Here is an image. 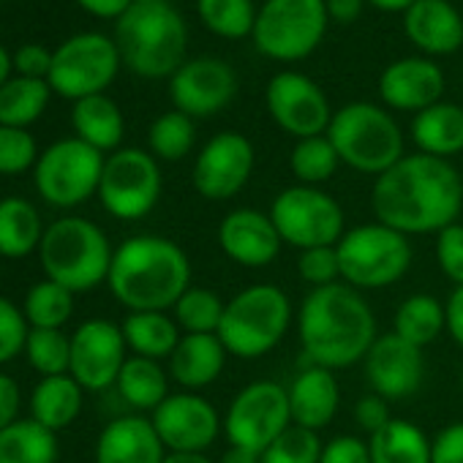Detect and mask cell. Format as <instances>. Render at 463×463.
Returning <instances> with one entry per match:
<instances>
[{
	"label": "cell",
	"mask_w": 463,
	"mask_h": 463,
	"mask_svg": "<svg viewBox=\"0 0 463 463\" xmlns=\"http://www.w3.org/2000/svg\"><path fill=\"white\" fill-rule=\"evenodd\" d=\"M463 210V180L458 169L436 156H403L376 177L371 213L401 235H439Z\"/></svg>",
	"instance_id": "1"
},
{
	"label": "cell",
	"mask_w": 463,
	"mask_h": 463,
	"mask_svg": "<svg viewBox=\"0 0 463 463\" xmlns=\"http://www.w3.org/2000/svg\"><path fill=\"white\" fill-rule=\"evenodd\" d=\"M298 338L311 365L330 371L363 363L376 344V317L363 292L338 281L311 289L298 308Z\"/></svg>",
	"instance_id": "2"
},
{
	"label": "cell",
	"mask_w": 463,
	"mask_h": 463,
	"mask_svg": "<svg viewBox=\"0 0 463 463\" xmlns=\"http://www.w3.org/2000/svg\"><path fill=\"white\" fill-rule=\"evenodd\" d=\"M109 292L134 311H172L191 287V260L169 238L137 235L115 249Z\"/></svg>",
	"instance_id": "3"
},
{
	"label": "cell",
	"mask_w": 463,
	"mask_h": 463,
	"mask_svg": "<svg viewBox=\"0 0 463 463\" xmlns=\"http://www.w3.org/2000/svg\"><path fill=\"white\" fill-rule=\"evenodd\" d=\"M185 23L166 0H134L115 25L120 61L145 80L172 77L185 55Z\"/></svg>",
	"instance_id": "4"
},
{
	"label": "cell",
	"mask_w": 463,
	"mask_h": 463,
	"mask_svg": "<svg viewBox=\"0 0 463 463\" xmlns=\"http://www.w3.org/2000/svg\"><path fill=\"white\" fill-rule=\"evenodd\" d=\"M289 295L276 284H254L226 300L218 338L229 357L260 360L270 354L292 325Z\"/></svg>",
	"instance_id": "5"
},
{
	"label": "cell",
	"mask_w": 463,
	"mask_h": 463,
	"mask_svg": "<svg viewBox=\"0 0 463 463\" xmlns=\"http://www.w3.org/2000/svg\"><path fill=\"white\" fill-rule=\"evenodd\" d=\"M39 257L47 279L77 295L107 281L115 251L101 226L80 215H66L44 229Z\"/></svg>",
	"instance_id": "6"
},
{
	"label": "cell",
	"mask_w": 463,
	"mask_h": 463,
	"mask_svg": "<svg viewBox=\"0 0 463 463\" xmlns=\"http://www.w3.org/2000/svg\"><path fill=\"white\" fill-rule=\"evenodd\" d=\"M327 139L341 164L363 175L379 177L403 158V134L398 123L390 112L365 101L341 107L327 126Z\"/></svg>",
	"instance_id": "7"
},
{
	"label": "cell",
	"mask_w": 463,
	"mask_h": 463,
	"mask_svg": "<svg viewBox=\"0 0 463 463\" xmlns=\"http://www.w3.org/2000/svg\"><path fill=\"white\" fill-rule=\"evenodd\" d=\"M341 281L357 292H376L398 284L411 268V243L401 232L371 221L344 232L335 246Z\"/></svg>",
	"instance_id": "8"
},
{
	"label": "cell",
	"mask_w": 463,
	"mask_h": 463,
	"mask_svg": "<svg viewBox=\"0 0 463 463\" xmlns=\"http://www.w3.org/2000/svg\"><path fill=\"white\" fill-rule=\"evenodd\" d=\"M270 218L284 246H292L298 251L338 246V241L346 232V215L338 199H333L322 188L300 185V183L284 188L273 199Z\"/></svg>",
	"instance_id": "9"
},
{
	"label": "cell",
	"mask_w": 463,
	"mask_h": 463,
	"mask_svg": "<svg viewBox=\"0 0 463 463\" xmlns=\"http://www.w3.org/2000/svg\"><path fill=\"white\" fill-rule=\"evenodd\" d=\"M327 28L325 0H268L257 14V50L273 61H303L322 42Z\"/></svg>",
	"instance_id": "10"
},
{
	"label": "cell",
	"mask_w": 463,
	"mask_h": 463,
	"mask_svg": "<svg viewBox=\"0 0 463 463\" xmlns=\"http://www.w3.org/2000/svg\"><path fill=\"white\" fill-rule=\"evenodd\" d=\"M101 150L90 147L80 137L50 145L36 161V188L52 207H77L99 194L104 172Z\"/></svg>",
	"instance_id": "11"
},
{
	"label": "cell",
	"mask_w": 463,
	"mask_h": 463,
	"mask_svg": "<svg viewBox=\"0 0 463 463\" xmlns=\"http://www.w3.org/2000/svg\"><path fill=\"white\" fill-rule=\"evenodd\" d=\"M292 425L289 392L273 379H257L232 398L223 414V436L235 447L262 452Z\"/></svg>",
	"instance_id": "12"
},
{
	"label": "cell",
	"mask_w": 463,
	"mask_h": 463,
	"mask_svg": "<svg viewBox=\"0 0 463 463\" xmlns=\"http://www.w3.org/2000/svg\"><path fill=\"white\" fill-rule=\"evenodd\" d=\"M161 196V169L156 156L139 147L115 150L104 161L99 199L104 210L120 221L145 218Z\"/></svg>",
	"instance_id": "13"
},
{
	"label": "cell",
	"mask_w": 463,
	"mask_h": 463,
	"mask_svg": "<svg viewBox=\"0 0 463 463\" xmlns=\"http://www.w3.org/2000/svg\"><path fill=\"white\" fill-rule=\"evenodd\" d=\"M120 66L118 44L101 33H80L52 52L50 88L66 99H88L99 96L112 85Z\"/></svg>",
	"instance_id": "14"
},
{
	"label": "cell",
	"mask_w": 463,
	"mask_h": 463,
	"mask_svg": "<svg viewBox=\"0 0 463 463\" xmlns=\"http://www.w3.org/2000/svg\"><path fill=\"white\" fill-rule=\"evenodd\" d=\"M254 145L238 131L215 134L194 161V188L207 202H223L238 196L254 172Z\"/></svg>",
	"instance_id": "15"
},
{
	"label": "cell",
	"mask_w": 463,
	"mask_h": 463,
	"mask_svg": "<svg viewBox=\"0 0 463 463\" xmlns=\"http://www.w3.org/2000/svg\"><path fill=\"white\" fill-rule=\"evenodd\" d=\"M126 338L123 327L109 319H88L71 335V368L69 373L82 390H107L118 384L126 365Z\"/></svg>",
	"instance_id": "16"
},
{
	"label": "cell",
	"mask_w": 463,
	"mask_h": 463,
	"mask_svg": "<svg viewBox=\"0 0 463 463\" xmlns=\"http://www.w3.org/2000/svg\"><path fill=\"white\" fill-rule=\"evenodd\" d=\"M153 428L166 452H204L223 430V417L199 392H169L153 411Z\"/></svg>",
	"instance_id": "17"
},
{
	"label": "cell",
	"mask_w": 463,
	"mask_h": 463,
	"mask_svg": "<svg viewBox=\"0 0 463 463\" xmlns=\"http://www.w3.org/2000/svg\"><path fill=\"white\" fill-rule=\"evenodd\" d=\"M268 109L273 120L298 139L327 134V126L333 120L322 88L298 71H284L270 80Z\"/></svg>",
	"instance_id": "18"
},
{
	"label": "cell",
	"mask_w": 463,
	"mask_h": 463,
	"mask_svg": "<svg viewBox=\"0 0 463 463\" xmlns=\"http://www.w3.org/2000/svg\"><path fill=\"white\" fill-rule=\"evenodd\" d=\"M238 93V74L215 58L183 63L169 80V96L177 112L188 118H210L221 112Z\"/></svg>",
	"instance_id": "19"
},
{
	"label": "cell",
	"mask_w": 463,
	"mask_h": 463,
	"mask_svg": "<svg viewBox=\"0 0 463 463\" xmlns=\"http://www.w3.org/2000/svg\"><path fill=\"white\" fill-rule=\"evenodd\" d=\"M218 246L226 260L235 265L260 270L279 260L284 241L270 213H262L257 207H238L229 210L218 223Z\"/></svg>",
	"instance_id": "20"
},
{
	"label": "cell",
	"mask_w": 463,
	"mask_h": 463,
	"mask_svg": "<svg viewBox=\"0 0 463 463\" xmlns=\"http://www.w3.org/2000/svg\"><path fill=\"white\" fill-rule=\"evenodd\" d=\"M365 379L371 392L392 401H406L414 395L425 376V357L422 349L398 338L395 333L379 335L371 352L363 360Z\"/></svg>",
	"instance_id": "21"
},
{
	"label": "cell",
	"mask_w": 463,
	"mask_h": 463,
	"mask_svg": "<svg viewBox=\"0 0 463 463\" xmlns=\"http://www.w3.org/2000/svg\"><path fill=\"white\" fill-rule=\"evenodd\" d=\"M379 93L387 107L403 112H422L439 104L444 93V74L436 63L422 58H406L384 69Z\"/></svg>",
	"instance_id": "22"
},
{
	"label": "cell",
	"mask_w": 463,
	"mask_h": 463,
	"mask_svg": "<svg viewBox=\"0 0 463 463\" xmlns=\"http://www.w3.org/2000/svg\"><path fill=\"white\" fill-rule=\"evenodd\" d=\"M289 392V411H292V425L308 428V430H322L333 422L341 406V384L330 368L322 365H308L303 368L292 384L287 387Z\"/></svg>",
	"instance_id": "23"
},
{
	"label": "cell",
	"mask_w": 463,
	"mask_h": 463,
	"mask_svg": "<svg viewBox=\"0 0 463 463\" xmlns=\"http://www.w3.org/2000/svg\"><path fill=\"white\" fill-rule=\"evenodd\" d=\"M166 447L150 417H118L96 441V463H164Z\"/></svg>",
	"instance_id": "24"
},
{
	"label": "cell",
	"mask_w": 463,
	"mask_h": 463,
	"mask_svg": "<svg viewBox=\"0 0 463 463\" xmlns=\"http://www.w3.org/2000/svg\"><path fill=\"white\" fill-rule=\"evenodd\" d=\"M406 36L430 55L455 52L463 44V23L447 0H417L403 20Z\"/></svg>",
	"instance_id": "25"
},
{
	"label": "cell",
	"mask_w": 463,
	"mask_h": 463,
	"mask_svg": "<svg viewBox=\"0 0 463 463\" xmlns=\"http://www.w3.org/2000/svg\"><path fill=\"white\" fill-rule=\"evenodd\" d=\"M226 357L218 335H183L169 357V376L185 392H199L221 376Z\"/></svg>",
	"instance_id": "26"
},
{
	"label": "cell",
	"mask_w": 463,
	"mask_h": 463,
	"mask_svg": "<svg viewBox=\"0 0 463 463\" xmlns=\"http://www.w3.org/2000/svg\"><path fill=\"white\" fill-rule=\"evenodd\" d=\"M411 139L425 156L449 158L463 150V109L455 104H433L417 112L411 123Z\"/></svg>",
	"instance_id": "27"
},
{
	"label": "cell",
	"mask_w": 463,
	"mask_h": 463,
	"mask_svg": "<svg viewBox=\"0 0 463 463\" xmlns=\"http://www.w3.org/2000/svg\"><path fill=\"white\" fill-rule=\"evenodd\" d=\"M123 338L126 346L137 357L147 360H169L172 352L177 349L183 333L166 311H134L123 319Z\"/></svg>",
	"instance_id": "28"
},
{
	"label": "cell",
	"mask_w": 463,
	"mask_h": 463,
	"mask_svg": "<svg viewBox=\"0 0 463 463\" xmlns=\"http://www.w3.org/2000/svg\"><path fill=\"white\" fill-rule=\"evenodd\" d=\"M44 229L39 210L23 196L0 199V257L25 260L42 246Z\"/></svg>",
	"instance_id": "29"
},
{
	"label": "cell",
	"mask_w": 463,
	"mask_h": 463,
	"mask_svg": "<svg viewBox=\"0 0 463 463\" xmlns=\"http://www.w3.org/2000/svg\"><path fill=\"white\" fill-rule=\"evenodd\" d=\"M33 420L50 430L69 428L82 411V387L71 373L63 376H44L31 398Z\"/></svg>",
	"instance_id": "30"
},
{
	"label": "cell",
	"mask_w": 463,
	"mask_h": 463,
	"mask_svg": "<svg viewBox=\"0 0 463 463\" xmlns=\"http://www.w3.org/2000/svg\"><path fill=\"white\" fill-rule=\"evenodd\" d=\"M71 123H74L77 137L82 142H88L90 147L101 150V153L104 150H118V145L123 142V131H126L123 112L104 93L80 99L74 104Z\"/></svg>",
	"instance_id": "31"
},
{
	"label": "cell",
	"mask_w": 463,
	"mask_h": 463,
	"mask_svg": "<svg viewBox=\"0 0 463 463\" xmlns=\"http://www.w3.org/2000/svg\"><path fill=\"white\" fill-rule=\"evenodd\" d=\"M371 463H430V436L401 417H392L379 433L368 436Z\"/></svg>",
	"instance_id": "32"
},
{
	"label": "cell",
	"mask_w": 463,
	"mask_h": 463,
	"mask_svg": "<svg viewBox=\"0 0 463 463\" xmlns=\"http://www.w3.org/2000/svg\"><path fill=\"white\" fill-rule=\"evenodd\" d=\"M392 333L420 349L430 346L441 333H447V317L444 303H439L433 295L417 292L409 295L392 317Z\"/></svg>",
	"instance_id": "33"
},
{
	"label": "cell",
	"mask_w": 463,
	"mask_h": 463,
	"mask_svg": "<svg viewBox=\"0 0 463 463\" xmlns=\"http://www.w3.org/2000/svg\"><path fill=\"white\" fill-rule=\"evenodd\" d=\"M118 392L139 411H156L169 398V376L158 360L131 354L118 376Z\"/></svg>",
	"instance_id": "34"
},
{
	"label": "cell",
	"mask_w": 463,
	"mask_h": 463,
	"mask_svg": "<svg viewBox=\"0 0 463 463\" xmlns=\"http://www.w3.org/2000/svg\"><path fill=\"white\" fill-rule=\"evenodd\" d=\"M58 439L55 430L42 422L17 420L0 430V463H55Z\"/></svg>",
	"instance_id": "35"
},
{
	"label": "cell",
	"mask_w": 463,
	"mask_h": 463,
	"mask_svg": "<svg viewBox=\"0 0 463 463\" xmlns=\"http://www.w3.org/2000/svg\"><path fill=\"white\" fill-rule=\"evenodd\" d=\"M50 82L17 77L0 88V126L28 128L50 104Z\"/></svg>",
	"instance_id": "36"
},
{
	"label": "cell",
	"mask_w": 463,
	"mask_h": 463,
	"mask_svg": "<svg viewBox=\"0 0 463 463\" xmlns=\"http://www.w3.org/2000/svg\"><path fill=\"white\" fill-rule=\"evenodd\" d=\"M226 300L207 287H188L175 303L172 317L183 335H215L223 319Z\"/></svg>",
	"instance_id": "37"
},
{
	"label": "cell",
	"mask_w": 463,
	"mask_h": 463,
	"mask_svg": "<svg viewBox=\"0 0 463 463\" xmlns=\"http://www.w3.org/2000/svg\"><path fill=\"white\" fill-rule=\"evenodd\" d=\"M23 314L28 319L31 327H42V330H61L71 314H74V292L44 279L39 284H33L25 295V306Z\"/></svg>",
	"instance_id": "38"
},
{
	"label": "cell",
	"mask_w": 463,
	"mask_h": 463,
	"mask_svg": "<svg viewBox=\"0 0 463 463\" xmlns=\"http://www.w3.org/2000/svg\"><path fill=\"white\" fill-rule=\"evenodd\" d=\"M338 164H341V158H338L333 142L327 139V134L298 139V145L292 147V156H289V166H292V175L298 177V183L314 185V188L327 183L335 175Z\"/></svg>",
	"instance_id": "39"
},
{
	"label": "cell",
	"mask_w": 463,
	"mask_h": 463,
	"mask_svg": "<svg viewBox=\"0 0 463 463\" xmlns=\"http://www.w3.org/2000/svg\"><path fill=\"white\" fill-rule=\"evenodd\" d=\"M202 23L223 36V39H243L254 33L257 12L251 0H196Z\"/></svg>",
	"instance_id": "40"
},
{
	"label": "cell",
	"mask_w": 463,
	"mask_h": 463,
	"mask_svg": "<svg viewBox=\"0 0 463 463\" xmlns=\"http://www.w3.org/2000/svg\"><path fill=\"white\" fill-rule=\"evenodd\" d=\"M25 357L42 376H63L71 368V338L63 335V330L31 327Z\"/></svg>",
	"instance_id": "41"
},
{
	"label": "cell",
	"mask_w": 463,
	"mask_h": 463,
	"mask_svg": "<svg viewBox=\"0 0 463 463\" xmlns=\"http://www.w3.org/2000/svg\"><path fill=\"white\" fill-rule=\"evenodd\" d=\"M147 142H150L153 156H158L164 161H180L194 150V142H196L194 120L177 109L166 112L150 126Z\"/></svg>",
	"instance_id": "42"
},
{
	"label": "cell",
	"mask_w": 463,
	"mask_h": 463,
	"mask_svg": "<svg viewBox=\"0 0 463 463\" xmlns=\"http://www.w3.org/2000/svg\"><path fill=\"white\" fill-rule=\"evenodd\" d=\"M325 441L317 430L289 425L273 444L262 449V463H319Z\"/></svg>",
	"instance_id": "43"
},
{
	"label": "cell",
	"mask_w": 463,
	"mask_h": 463,
	"mask_svg": "<svg viewBox=\"0 0 463 463\" xmlns=\"http://www.w3.org/2000/svg\"><path fill=\"white\" fill-rule=\"evenodd\" d=\"M36 161V139L25 128L0 126V175H23Z\"/></svg>",
	"instance_id": "44"
},
{
	"label": "cell",
	"mask_w": 463,
	"mask_h": 463,
	"mask_svg": "<svg viewBox=\"0 0 463 463\" xmlns=\"http://www.w3.org/2000/svg\"><path fill=\"white\" fill-rule=\"evenodd\" d=\"M298 276L311 289L338 284L341 281V265H338L335 246H322V249L300 251V257H298Z\"/></svg>",
	"instance_id": "45"
},
{
	"label": "cell",
	"mask_w": 463,
	"mask_h": 463,
	"mask_svg": "<svg viewBox=\"0 0 463 463\" xmlns=\"http://www.w3.org/2000/svg\"><path fill=\"white\" fill-rule=\"evenodd\" d=\"M28 333H31V325L25 314L9 298L0 295V365L25 352Z\"/></svg>",
	"instance_id": "46"
},
{
	"label": "cell",
	"mask_w": 463,
	"mask_h": 463,
	"mask_svg": "<svg viewBox=\"0 0 463 463\" xmlns=\"http://www.w3.org/2000/svg\"><path fill=\"white\" fill-rule=\"evenodd\" d=\"M436 262L455 287H463V223L460 221L449 223L436 235Z\"/></svg>",
	"instance_id": "47"
},
{
	"label": "cell",
	"mask_w": 463,
	"mask_h": 463,
	"mask_svg": "<svg viewBox=\"0 0 463 463\" xmlns=\"http://www.w3.org/2000/svg\"><path fill=\"white\" fill-rule=\"evenodd\" d=\"M319 463H371L368 439L341 433V436L325 441Z\"/></svg>",
	"instance_id": "48"
},
{
	"label": "cell",
	"mask_w": 463,
	"mask_h": 463,
	"mask_svg": "<svg viewBox=\"0 0 463 463\" xmlns=\"http://www.w3.org/2000/svg\"><path fill=\"white\" fill-rule=\"evenodd\" d=\"M354 420H357V425H360L368 436L379 433V430L392 420V414H390V401L382 398V395H376V392L363 395V398L357 401V406H354Z\"/></svg>",
	"instance_id": "49"
},
{
	"label": "cell",
	"mask_w": 463,
	"mask_h": 463,
	"mask_svg": "<svg viewBox=\"0 0 463 463\" xmlns=\"http://www.w3.org/2000/svg\"><path fill=\"white\" fill-rule=\"evenodd\" d=\"M430 463H463V422H452L430 439Z\"/></svg>",
	"instance_id": "50"
},
{
	"label": "cell",
	"mask_w": 463,
	"mask_h": 463,
	"mask_svg": "<svg viewBox=\"0 0 463 463\" xmlns=\"http://www.w3.org/2000/svg\"><path fill=\"white\" fill-rule=\"evenodd\" d=\"M14 66L20 71V77H31V80H47L50 69H52V52H47L39 44H25L17 50L14 55Z\"/></svg>",
	"instance_id": "51"
},
{
	"label": "cell",
	"mask_w": 463,
	"mask_h": 463,
	"mask_svg": "<svg viewBox=\"0 0 463 463\" xmlns=\"http://www.w3.org/2000/svg\"><path fill=\"white\" fill-rule=\"evenodd\" d=\"M17 411H20V387L12 376L0 373V430L17 422Z\"/></svg>",
	"instance_id": "52"
},
{
	"label": "cell",
	"mask_w": 463,
	"mask_h": 463,
	"mask_svg": "<svg viewBox=\"0 0 463 463\" xmlns=\"http://www.w3.org/2000/svg\"><path fill=\"white\" fill-rule=\"evenodd\" d=\"M444 317H447V333L449 338L463 349V287H455L444 303Z\"/></svg>",
	"instance_id": "53"
},
{
	"label": "cell",
	"mask_w": 463,
	"mask_h": 463,
	"mask_svg": "<svg viewBox=\"0 0 463 463\" xmlns=\"http://www.w3.org/2000/svg\"><path fill=\"white\" fill-rule=\"evenodd\" d=\"M77 4H80L85 12L96 14V17H104V20L118 17V20H120V17L131 9L134 0H77Z\"/></svg>",
	"instance_id": "54"
},
{
	"label": "cell",
	"mask_w": 463,
	"mask_h": 463,
	"mask_svg": "<svg viewBox=\"0 0 463 463\" xmlns=\"http://www.w3.org/2000/svg\"><path fill=\"white\" fill-rule=\"evenodd\" d=\"M327 17L335 23H354L363 12V0H325Z\"/></svg>",
	"instance_id": "55"
},
{
	"label": "cell",
	"mask_w": 463,
	"mask_h": 463,
	"mask_svg": "<svg viewBox=\"0 0 463 463\" xmlns=\"http://www.w3.org/2000/svg\"><path fill=\"white\" fill-rule=\"evenodd\" d=\"M218 463H262V452L257 449H249V447H235L229 444L221 455Z\"/></svg>",
	"instance_id": "56"
},
{
	"label": "cell",
	"mask_w": 463,
	"mask_h": 463,
	"mask_svg": "<svg viewBox=\"0 0 463 463\" xmlns=\"http://www.w3.org/2000/svg\"><path fill=\"white\" fill-rule=\"evenodd\" d=\"M164 463H215L204 452H166Z\"/></svg>",
	"instance_id": "57"
},
{
	"label": "cell",
	"mask_w": 463,
	"mask_h": 463,
	"mask_svg": "<svg viewBox=\"0 0 463 463\" xmlns=\"http://www.w3.org/2000/svg\"><path fill=\"white\" fill-rule=\"evenodd\" d=\"M376 9H384V12H409L417 0H371Z\"/></svg>",
	"instance_id": "58"
},
{
	"label": "cell",
	"mask_w": 463,
	"mask_h": 463,
	"mask_svg": "<svg viewBox=\"0 0 463 463\" xmlns=\"http://www.w3.org/2000/svg\"><path fill=\"white\" fill-rule=\"evenodd\" d=\"M9 74H12V55L0 47V88L9 82Z\"/></svg>",
	"instance_id": "59"
},
{
	"label": "cell",
	"mask_w": 463,
	"mask_h": 463,
	"mask_svg": "<svg viewBox=\"0 0 463 463\" xmlns=\"http://www.w3.org/2000/svg\"><path fill=\"white\" fill-rule=\"evenodd\" d=\"M460 390H463V365H460Z\"/></svg>",
	"instance_id": "60"
}]
</instances>
